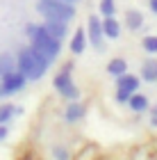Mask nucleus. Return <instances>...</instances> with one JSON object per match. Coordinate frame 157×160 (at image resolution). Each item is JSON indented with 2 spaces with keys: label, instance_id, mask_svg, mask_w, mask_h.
<instances>
[{
  "label": "nucleus",
  "instance_id": "1",
  "mask_svg": "<svg viewBox=\"0 0 157 160\" xmlns=\"http://www.w3.org/2000/svg\"><path fill=\"white\" fill-rule=\"evenodd\" d=\"M25 37L30 39L32 46H37L41 53L50 60V64L59 57V53H62V41L55 39L41 23H27L25 25Z\"/></svg>",
  "mask_w": 157,
  "mask_h": 160
},
{
  "label": "nucleus",
  "instance_id": "2",
  "mask_svg": "<svg viewBox=\"0 0 157 160\" xmlns=\"http://www.w3.org/2000/svg\"><path fill=\"white\" fill-rule=\"evenodd\" d=\"M37 12L44 18H53V21H64L71 23L75 21V5L73 2H64V0H37Z\"/></svg>",
  "mask_w": 157,
  "mask_h": 160
},
{
  "label": "nucleus",
  "instance_id": "3",
  "mask_svg": "<svg viewBox=\"0 0 157 160\" xmlns=\"http://www.w3.org/2000/svg\"><path fill=\"white\" fill-rule=\"evenodd\" d=\"M73 69H75V64L73 62H66V64H62V69L55 73L53 78V87H55V92L59 94V96L64 101H73V98H80V87L75 85V80H73Z\"/></svg>",
  "mask_w": 157,
  "mask_h": 160
},
{
  "label": "nucleus",
  "instance_id": "4",
  "mask_svg": "<svg viewBox=\"0 0 157 160\" xmlns=\"http://www.w3.org/2000/svg\"><path fill=\"white\" fill-rule=\"evenodd\" d=\"M16 69H18L27 80H30V82H37V80H41V78L48 73V69L30 53V46L21 48L18 53H16Z\"/></svg>",
  "mask_w": 157,
  "mask_h": 160
},
{
  "label": "nucleus",
  "instance_id": "5",
  "mask_svg": "<svg viewBox=\"0 0 157 160\" xmlns=\"http://www.w3.org/2000/svg\"><path fill=\"white\" fill-rule=\"evenodd\" d=\"M30 82L18 69L9 71V73H2L0 76V96H14V94L23 92L25 85Z\"/></svg>",
  "mask_w": 157,
  "mask_h": 160
},
{
  "label": "nucleus",
  "instance_id": "6",
  "mask_svg": "<svg viewBox=\"0 0 157 160\" xmlns=\"http://www.w3.org/2000/svg\"><path fill=\"white\" fill-rule=\"evenodd\" d=\"M84 30H87V41L89 46L94 50H103L105 48V32H103V16L100 14H91L87 18V25H84Z\"/></svg>",
  "mask_w": 157,
  "mask_h": 160
},
{
  "label": "nucleus",
  "instance_id": "7",
  "mask_svg": "<svg viewBox=\"0 0 157 160\" xmlns=\"http://www.w3.org/2000/svg\"><path fill=\"white\" fill-rule=\"evenodd\" d=\"M87 117V105L82 103L80 98H73V101H66V105H64V121L66 123H77Z\"/></svg>",
  "mask_w": 157,
  "mask_h": 160
},
{
  "label": "nucleus",
  "instance_id": "8",
  "mask_svg": "<svg viewBox=\"0 0 157 160\" xmlns=\"http://www.w3.org/2000/svg\"><path fill=\"white\" fill-rule=\"evenodd\" d=\"M89 46V41H87V30H84V25L82 28H77V30L71 34V39H68V50L73 55H82L84 50H87Z\"/></svg>",
  "mask_w": 157,
  "mask_h": 160
},
{
  "label": "nucleus",
  "instance_id": "9",
  "mask_svg": "<svg viewBox=\"0 0 157 160\" xmlns=\"http://www.w3.org/2000/svg\"><path fill=\"white\" fill-rule=\"evenodd\" d=\"M144 23H146V18L139 9H125L123 12V25L130 32H139L141 28H144Z\"/></svg>",
  "mask_w": 157,
  "mask_h": 160
},
{
  "label": "nucleus",
  "instance_id": "10",
  "mask_svg": "<svg viewBox=\"0 0 157 160\" xmlns=\"http://www.w3.org/2000/svg\"><path fill=\"white\" fill-rule=\"evenodd\" d=\"M125 105L130 108L134 114H144V112H148V108H150V101H148L146 94H141V92H132Z\"/></svg>",
  "mask_w": 157,
  "mask_h": 160
},
{
  "label": "nucleus",
  "instance_id": "11",
  "mask_svg": "<svg viewBox=\"0 0 157 160\" xmlns=\"http://www.w3.org/2000/svg\"><path fill=\"white\" fill-rule=\"evenodd\" d=\"M46 28L48 32L53 34L55 39H59V41H64L68 37V23H64V21H53V18H44V23H41Z\"/></svg>",
  "mask_w": 157,
  "mask_h": 160
},
{
  "label": "nucleus",
  "instance_id": "12",
  "mask_svg": "<svg viewBox=\"0 0 157 160\" xmlns=\"http://www.w3.org/2000/svg\"><path fill=\"white\" fill-rule=\"evenodd\" d=\"M116 87L118 89H125V92H139V87H141V78L139 76H134L130 73V71H125V73H121L116 78Z\"/></svg>",
  "mask_w": 157,
  "mask_h": 160
},
{
  "label": "nucleus",
  "instance_id": "13",
  "mask_svg": "<svg viewBox=\"0 0 157 160\" xmlns=\"http://www.w3.org/2000/svg\"><path fill=\"white\" fill-rule=\"evenodd\" d=\"M103 32H105V39H118L123 32V25L116 16H103Z\"/></svg>",
  "mask_w": 157,
  "mask_h": 160
},
{
  "label": "nucleus",
  "instance_id": "14",
  "mask_svg": "<svg viewBox=\"0 0 157 160\" xmlns=\"http://www.w3.org/2000/svg\"><path fill=\"white\" fill-rule=\"evenodd\" d=\"M139 78L144 82H157V60L150 55L148 60L141 62V71H139Z\"/></svg>",
  "mask_w": 157,
  "mask_h": 160
},
{
  "label": "nucleus",
  "instance_id": "15",
  "mask_svg": "<svg viewBox=\"0 0 157 160\" xmlns=\"http://www.w3.org/2000/svg\"><path fill=\"white\" fill-rule=\"evenodd\" d=\"M127 71V60L125 57H112L109 62H107V73L114 76V78H118L121 73H125Z\"/></svg>",
  "mask_w": 157,
  "mask_h": 160
},
{
  "label": "nucleus",
  "instance_id": "16",
  "mask_svg": "<svg viewBox=\"0 0 157 160\" xmlns=\"http://www.w3.org/2000/svg\"><path fill=\"white\" fill-rule=\"evenodd\" d=\"M18 114H23L21 108H14L12 103H2L0 105V123H9L14 117H18Z\"/></svg>",
  "mask_w": 157,
  "mask_h": 160
},
{
  "label": "nucleus",
  "instance_id": "17",
  "mask_svg": "<svg viewBox=\"0 0 157 160\" xmlns=\"http://www.w3.org/2000/svg\"><path fill=\"white\" fill-rule=\"evenodd\" d=\"M98 14L100 16H116V0H100L98 2Z\"/></svg>",
  "mask_w": 157,
  "mask_h": 160
},
{
  "label": "nucleus",
  "instance_id": "18",
  "mask_svg": "<svg viewBox=\"0 0 157 160\" xmlns=\"http://www.w3.org/2000/svg\"><path fill=\"white\" fill-rule=\"evenodd\" d=\"M14 69H16V57L12 53H2L0 55V71H2V73H9Z\"/></svg>",
  "mask_w": 157,
  "mask_h": 160
},
{
  "label": "nucleus",
  "instance_id": "19",
  "mask_svg": "<svg viewBox=\"0 0 157 160\" xmlns=\"http://www.w3.org/2000/svg\"><path fill=\"white\" fill-rule=\"evenodd\" d=\"M141 48H144V53H148V55H157V34H146V37L141 39Z\"/></svg>",
  "mask_w": 157,
  "mask_h": 160
},
{
  "label": "nucleus",
  "instance_id": "20",
  "mask_svg": "<svg viewBox=\"0 0 157 160\" xmlns=\"http://www.w3.org/2000/svg\"><path fill=\"white\" fill-rule=\"evenodd\" d=\"M53 156H55L57 160H68V158H71V151H68L66 147H55V149H53Z\"/></svg>",
  "mask_w": 157,
  "mask_h": 160
},
{
  "label": "nucleus",
  "instance_id": "21",
  "mask_svg": "<svg viewBox=\"0 0 157 160\" xmlns=\"http://www.w3.org/2000/svg\"><path fill=\"white\" fill-rule=\"evenodd\" d=\"M114 98H116V103H118V105H125V103H127V98H130V92L118 89V87H116V94H114Z\"/></svg>",
  "mask_w": 157,
  "mask_h": 160
},
{
  "label": "nucleus",
  "instance_id": "22",
  "mask_svg": "<svg viewBox=\"0 0 157 160\" xmlns=\"http://www.w3.org/2000/svg\"><path fill=\"white\" fill-rule=\"evenodd\" d=\"M148 112H150V126H153V128H157V103L148 108Z\"/></svg>",
  "mask_w": 157,
  "mask_h": 160
},
{
  "label": "nucleus",
  "instance_id": "23",
  "mask_svg": "<svg viewBox=\"0 0 157 160\" xmlns=\"http://www.w3.org/2000/svg\"><path fill=\"white\" fill-rule=\"evenodd\" d=\"M9 137V126L7 123H0V142H5Z\"/></svg>",
  "mask_w": 157,
  "mask_h": 160
},
{
  "label": "nucleus",
  "instance_id": "24",
  "mask_svg": "<svg viewBox=\"0 0 157 160\" xmlns=\"http://www.w3.org/2000/svg\"><path fill=\"white\" fill-rule=\"evenodd\" d=\"M148 9H150V14L157 16V0H148Z\"/></svg>",
  "mask_w": 157,
  "mask_h": 160
},
{
  "label": "nucleus",
  "instance_id": "25",
  "mask_svg": "<svg viewBox=\"0 0 157 160\" xmlns=\"http://www.w3.org/2000/svg\"><path fill=\"white\" fill-rule=\"evenodd\" d=\"M64 2H73V5H77V2H80V0H64Z\"/></svg>",
  "mask_w": 157,
  "mask_h": 160
},
{
  "label": "nucleus",
  "instance_id": "26",
  "mask_svg": "<svg viewBox=\"0 0 157 160\" xmlns=\"http://www.w3.org/2000/svg\"><path fill=\"white\" fill-rule=\"evenodd\" d=\"M0 76H2V71H0Z\"/></svg>",
  "mask_w": 157,
  "mask_h": 160
},
{
  "label": "nucleus",
  "instance_id": "27",
  "mask_svg": "<svg viewBox=\"0 0 157 160\" xmlns=\"http://www.w3.org/2000/svg\"><path fill=\"white\" fill-rule=\"evenodd\" d=\"M0 98H2V96H0Z\"/></svg>",
  "mask_w": 157,
  "mask_h": 160
}]
</instances>
